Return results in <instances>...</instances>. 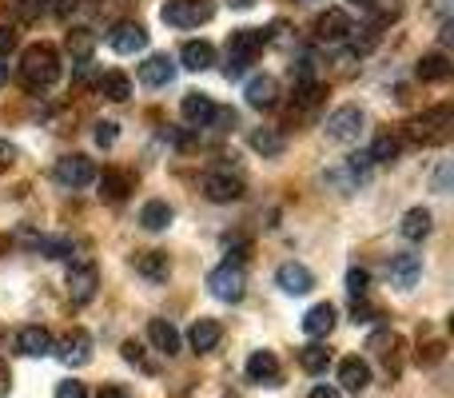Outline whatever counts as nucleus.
Returning <instances> with one entry per match:
<instances>
[{"instance_id":"1","label":"nucleus","mask_w":454,"mask_h":398,"mask_svg":"<svg viewBox=\"0 0 454 398\" xmlns=\"http://www.w3.org/2000/svg\"><path fill=\"white\" fill-rule=\"evenodd\" d=\"M20 80L28 88H48L60 80V56L52 44H28L20 56Z\"/></svg>"},{"instance_id":"2","label":"nucleus","mask_w":454,"mask_h":398,"mask_svg":"<svg viewBox=\"0 0 454 398\" xmlns=\"http://www.w3.org/2000/svg\"><path fill=\"white\" fill-rule=\"evenodd\" d=\"M263 44H267L263 28H235L231 36H227V80L239 76V72L263 52Z\"/></svg>"},{"instance_id":"3","label":"nucleus","mask_w":454,"mask_h":398,"mask_svg":"<svg viewBox=\"0 0 454 398\" xmlns=\"http://www.w3.org/2000/svg\"><path fill=\"white\" fill-rule=\"evenodd\" d=\"M160 16L172 28H200V24H207L215 16V0H168Z\"/></svg>"},{"instance_id":"4","label":"nucleus","mask_w":454,"mask_h":398,"mask_svg":"<svg viewBox=\"0 0 454 398\" xmlns=\"http://www.w3.org/2000/svg\"><path fill=\"white\" fill-rule=\"evenodd\" d=\"M447 128H450V104H439V108H431V112L411 120L407 136L419 144H439V140H447Z\"/></svg>"},{"instance_id":"5","label":"nucleus","mask_w":454,"mask_h":398,"mask_svg":"<svg viewBox=\"0 0 454 398\" xmlns=\"http://www.w3.org/2000/svg\"><path fill=\"white\" fill-rule=\"evenodd\" d=\"M207 287H212L215 299H223V303H239L243 291H247V279H243V267L239 263H220L212 275H207Z\"/></svg>"},{"instance_id":"6","label":"nucleus","mask_w":454,"mask_h":398,"mask_svg":"<svg viewBox=\"0 0 454 398\" xmlns=\"http://www.w3.org/2000/svg\"><path fill=\"white\" fill-rule=\"evenodd\" d=\"M108 44H112V52H120V56H136L148 48V28L136 20H120L116 28L108 32Z\"/></svg>"},{"instance_id":"7","label":"nucleus","mask_w":454,"mask_h":398,"mask_svg":"<svg viewBox=\"0 0 454 398\" xmlns=\"http://www.w3.org/2000/svg\"><path fill=\"white\" fill-rule=\"evenodd\" d=\"M56 180L64 188H88V183H96V164L88 156H64L56 160Z\"/></svg>"},{"instance_id":"8","label":"nucleus","mask_w":454,"mask_h":398,"mask_svg":"<svg viewBox=\"0 0 454 398\" xmlns=\"http://www.w3.org/2000/svg\"><path fill=\"white\" fill-rule=\"evenodd\" d=\"M96 287H100V271H96V263H76L68 271V295L72 303H88V299L96 295Z\"/></svg>"},{"instance_id":"9","label":"nucleus","mask_w":454,"mask_h":398,"mask_svg":"<svg viewBox=\"0 0 454 398\" xmlns=\"http://www.w3.org/2000/svg\"><path fill=\"white\" fill-rule=\"evenodd\" d=\"M204 196L212 203H231V199H243V180L231 172H207L204 176Z\"/></svg>"},{"instance_id":"10","label":"nucleus","mask_w":454,"mask_h":398,"mask_svg":"<svg viewBox=\"0 0 454 398\" xmlns=\"http://www.w3.org/2000/svg\"><path fill=\"white\" fill-rule=\"evenodd\" d=\"M355 32L351 16L343 12V8H327L323 16H315V36L327 40V44H335V40H347Z\"/></svg>"},{"instance_id":"11","label":"nucleus","mask_w":454,"mask_h":398,"mask_svg":"<svg viewBox=\"0 0 454 398\" xmlns=\"http://www.w3.org/2000/svg\"><path fill=\"white\" fill-rule=\"evenodd\" d=\"M247 378L255 386H279L283 371H279V359H275V351H255L247 359Z\"/></svg>"},{"instance_id":"12","label":"nucleus","mask_w":454,"mask_h":398,"mask_svg":"<svg viewBox=\"0 0 454 398\" xmlns=\"http://www.w3.org/2000/svg\"><path fill=\"white\" fill-rule=\"evenodd\" d=\"M363 132V112L359 108H339L327 116V136L331 140H359Z\"/></svg>"},{"instance_id":"13","label":"nucleus","mask_w":454,"mask_h":398,"mask_svg":"<svg viewBox=\"0 0 454 398\" xmlns=\"http://www.w3.org/2000/svg\"><path fill=\"white\" fill-rule=\"evenodd\" d=\"M339 386H343L347 394H363L371 386V367L359 359V355H351V359L339 363Z\"/></svg>"},{"instance_id":"14","label":"nucleus","mask_w":454,"mask_h":398,"mask_svg":"<svg viewBox=\"0 0 454 398\" xmlns=\"http://www.w3.org/2000/svg\"><path fill=\"white\" fill-rule=\"evenodd\" d=\"M16 351L28 355V359H44V355L56 351V343L44 327H20V335H16Z\"/></svg>"},{"instance_id":"15","label":"nucleus","mask_w":454,"mask_h":398,"mask_svg":"<svg viewBox=\"0 0 454 398\" xmlns=\"http://www.w3.org/2000/svg\"><path fill=\"white\" fill-rule=\"evenodd\" d=\"M60 359L68 363V367H84V363H92V335L88 331H68L60 343Z\"/></svg>"},{"instance_id":"16","label":"nucleus","mask_w":454,"mask_h":398,"mask_svg":"<svg viewBox=\"0 0 454 398\" xmlns=\"http://www.w3.org/2000/svg\"><path fill=\"white\" fill-rule=\"evenodd\" d=\"M275 283H279L287 295H307V291L315 287V275L307 271L303 263H283L279 271H275Z\"/></svg>"},{"instance_id":"17","label":"nucleus","mask_w":454,"mask_h":398,"mask_svg":"<svg viewBox=\"0 0 454 398\" xmlns=\"http://www.w3.org/2000/svg\"><path fill=\"white\" fill-rule=\"evenodd\" d=\"M220 339H223V327L215 319H196V323H192V331H188V343H192V351H196V355L215 351V347H220Z\"/></svg>"},{"instance_id":"18","label":"nucleus","mask_w":454,"mask_h":398,"mask_svg":"<svg viewBox=\"0 0 454 398\" xmlns=\"http://www.w3.org/2000/svg\"><path fill=\"white\" fill-rule=\"evenodd\" d=\"M180 112H184V120H188V124L207 128V124H212V116H215V100H212V96H204V92H188V96H184V104H180Z\"/></svg>"},{"instance_id":"19","label":"nucleus","mask_w":454,"mask_h":398,"mask_svg":"<svg viewBox=\"0 0 454 398\" xmlns=\"http://www.w3.org/2000/svg\"><path fill=\"white\" fill-rule=\"evenodd\" d=\"M96 183H100V196L108 199V203H120V199H128V191L136 188V180L128 172H120V168H108L104 176H96Z\"/></svg>"},{"instance_id":"20","label":"nucleus","mask_w":454,"mask_h":398,"mask_svg":"<svg viewBox=\"0 0 454 398\" xmlns=\"http://www.w3.org/2000/svg\"><path fill=\"white\" fill-rule=\"evenodd\" d=\"M136 275H144L148 283H168L172 263H168L164 251H140V255H136Z\"/></svg>"},{"instance_id":"21","label":"nucleus","mask_w":454,"mask_h":398,"mask_svg":"<svg viewBox=\"0 0 454 398\" xmlns=\"http://www.w3.org/2000/svg\"><path fill=\"white\" fill-rule=\"evenodd\" d=\"M419 275H423V255L403 251V255L391 259V283H395V287H415Z\"/></svg>"},{"instance_id":"22","label":"nucleus","mask_w":454,"mask_h":398,"mask_svg":"<svg viewBox=\"0 0 454 398\" xmlns=\"http://www.w3.org/2000/svg\"><path fill=\"white\" fill-rule=\"evenodd\" d=\"M148 339H152V347H156L160 355H168V359L180 355V331H176L168 319H152L148 323Z\"/></svg>"},{"instance_id":"23","label":"nucleus","mask_w":454,"mask_h":398,"mask_svg":"<svg viewBox=\"0 0 454 398\" xmlns=\"http://www.w3.org/2000/svg\"><path fill=\"white\" fill-rule=\"evenodd\" d=\"M140 80L148 88H164L176 80V64L168 60V56H148V60L140 64Z\"/></svg>"},{"instance_id":"24","label":"nucleus","mask_w":454,"mask_h":398,"mask_svg":"<svg viewBox=\"0 0 454 398\" xmlns=\"http://www.w3.org/2000/svg\"><path fill=\"white\" fill-rule=\"evenodd\" d=\"M180 60H184V68H192V72H207L215 64V48L207 44V40H188V44L180 48Z\"/></svg>"},{"instance_id":"25","label":"nucleus","mask_w":454,"mask_h":398,"mask_svg":"<svg viewBox=\"0 0 454 398\" xmlns=\"http://www.w3.org/2000/svg\"><path fill=\"white\" fill-rule=\"evenodd\" d=\"M247 104L251 108H275V104H279V84H275V76L247 80Z\"/></svg>"},{"instance_id":"26","label":"nucleus","mask_w":454,"mask_h":398,"mask_svg":"<svg viewBox=\"0 0 454 398\" xmlns=\"http://www.w3.org/2000/svg\"><path fill=\"white\" fill-rule=\"evenodd\" d=\"M331 327H335V307H331V303H315L311 311L303 315V331H307L311 339L331 335Z\"/></svg>"},{"instance_id":"27","label":"nucleus","mask_w":454,"mask_h":398,"mask_svg":"<svg viewBox=\"0 0 454 398\" xmlns=\"http://www.w3.org/2000/svg\"><path fill=\"white\" fill-rule=\"evenodd\" d=\"M399 235H403V239H411V243L427 239V235H431V211H427V207H411L407 215H403V223H399Z\"/></svg>"},{"instance_id":"28","label":"nucleus","mask_w":454,"mask_h":398,"mask_svg":"<svg viewBox=\"0 0 454 398\" xmlns=\"http://www.w3.org/2000/svg\"><path fill=\"white\" fill-rule=\"evenodd\" d=\"M172 215H176L172 203H164V199H148L140 207V223L148 227V231H164V227L172 223Z\"/></svg>"},{"instance_id":"29","label":"nucleus","mask_w":454,"mask_h":398,"mask_svg":"<svg viewBox=\"0 0 454 398\" xmlns=\"http://www.w3.org/2000/svg\"><path fill=\"white\" fill-rule=\"evenodd\" d=\"M100 96L112 104H124L128 96H132V80L124 76V72H104L100 76Z\"/></svg>"},{"instance_id":"30","label":"nucleus","mask_w":454,"mask_h":398,"mask_svg":"<svg viewBox=\"0 0 454 398\" xmlns=\"http://www.w3.org/2000/svg\"><path fill=\"white\" fill-rule=\"evenodd\" d=\"M415 72H419V80H427V84H439V80L450 76V60L442 52H427Z\"/></svg>"},{"instance_id":"31","label":"nucleus","mask_w":454,"mask_h":398,"mask_svg":"<svg viewBox=\"0 0 454 398\" xmlns=\"http://www.w3.org/2000/svg\"><path fill=\"white\" fill-rule=\"evenodd\" d=\"M299 367H303L307 375H323V371L331 367V351L327 347H319V343L303 347V351H299Z\"/></svg>"},{"instance_id":"32","label":"nucleus","mask_w":454,"mask_h":398,"mask_svg":"<svg viewBox=\"0 0 454 398\" xmlns=\"http://www.w3.org/2000/svg\"><path fill=\"white\" fill-rule=\"evenodd\" d=\"M251 148H255L259 156H279L283 132H275V128H255V132H251Z\"/></svg>"},{"instance_id":"33","label":"nucleus","mask_w":454,"mask_h":398,"mask_svg":"<svg viewBox=\"0 0 454 398\" xmlns=\"http://www.w3.org/2000/svg\"><path fill=\"white\" fill-rule=\"evenodd\" d=\"M92 48H96V36H92L88 28H72V32H68V52L76 56L80 64L92 60Z\"/></svg>"},{"instance_id":"34","label":"nucleus","mask_w":454,"mask_h":398,"mask_svg":"<svg viewBox=\"0 0 454 398\" xmlns=\"http://www.w3.org/2000/svg\"><path fill=\"white\" fill-rule=\"evenodd\" d=\"M399 148H403V144H399V140H395V136H391V132H387V136H379V140H375V144H371L367 160H371V164H387V160H395V156H399Z\"/></svg>"},{"instance_id":"35","label":"nucleus","mask_w":454,"mask_h":398,"mask_svg":"<svg viewBox=\"0 0 454 398\" xmlns=\"http://www.w3.org/2000/svg\"><path fill=\"white\" fill-rule=\"evenodd\" d=\"M32 247H36L40 255H48V259L72 255V239H48V235H36V239H32Z\"/></svg>"},{"instance_id":"36","label":"nucleus","mask_w":454,"mask_h":398,"mask_svg":"<svg viewBox=\"0 0 454 398\" xmlns=\"http://www.w3.org/2000/svg\"><path fill=\"white\" fill-rule=\"evenodd\" d=\"M442 359H447V343H439V339L419 343V363H423V367H439Z\"/></svg>"},{"instance_id":"37","label":"nucleus","mask_w":454,"mask_h":398,"mask_svg":"<svg viewBox=\"0 0 454 398\" xmlns=\"http://www.w3.org/2000/svg\"><path fill=\"white\" fill-rule=\"evenodd\" d=\"M347 291H351L355 299H367V291H371V275L363 271V267H351V271H347Z\"/></svg>"},{"instance_id":"38","label":"nucleus","mask_w":454,"mask_h":398,"mask_svg":"<svg viewBox=\"0 0 454 398\" xmlns=\"http://www.w3.org/2000/svg\"><path fill=\"white\" fill-rule=\"evenodd\" d=\"M124 359L132 363V367H140L144 375H152V371H156V367H152V363H148V355H144V347L136 343V339H128V343H124Z\"/></svg>"},{"instance_id":"39","label":"nucleus","mask_w":454,"mask_h":398,"mask_svg":"<svg viewBox=\"0 0 454 398\" xmlns=\"http://www.w3.org/2000/svg\"><path fill=\"white\" fill-rule=\"evenodd\" d=\"M16 44H20V32H16V24H0V56H8Z\"/></svg>"},{"instance_id":"40","label":"nucleus","mask_w":454,"mask_h":398,"mask_svg":"<svg viewBox=\"0 0 454 398\" xmlns=\"http://www.w3.org/2000/svg\"><path fill=\"white\" fill-rule=\"evenodd\" d=\"M207 128H215V132H231V128H235V112L215 104V116H212V124H207Z\"/></svg>"},{"instance_id":"41","label":"nucleus","mask_w":454,"mask_h":398,"mask_svg":"<svg viewBox=\"0 0 454 398\" xmlns=\"http://www.w3.org/2000/svg\"><path fill=\"white\" fill-rule=\"evenodd\" d=\"M96 144H100V148H108V144H116V124H112V120H104V124H96Z\"/></svg>"},{"instance_id":"42","label":"nucleus","mask_w":454,"mask_h":398,"mask_svg":"<svg viewBox=\"0 0 454 398\" xmlns=\"http://www.w3.org/2000/svg\"><path fill=\"white\" fill-rule=\"evenodd\" d=\"M56 398H88V391H84V383H72L68 378V383L56 386Z\"/></svg>"},{"instance_id":"43","label":"nucleus","mask_w":454,"mask_h":398,"mask_svg":"<svg viewBox=\"0 0 454 398\" xmlns=\"http://www.w3.org/2000/svg\"><path fill=\"white\" fill-rule=\"evenodd\" d=\"M351 319H355V323H375L379 311H375V307H367V303H355V307H351Z\"/></svg>"},{"instance_id":"44","label":"nucleus","mask_w":454,"mask_h":398,"mask_svg":"<svg viewBox=\"0 0 454 398\" xmlns=\"http://www.w3.org/2000/svg\"><path fill=\"white\" fill-rule=\"evenodd\" d=\"M76 4H80V0H52V12L56 16H68V12H76Z\"/></svg>"},{"instance_id":"45","label":"nucleus","mask_w":454,"mask_h":398,"mask_svg":"<svg viewBox=\"0 0 454 398\" xmlns=\"http://www.w3.org/2000/svg\"><path fill=\"white\" fill-rule=\"evenodd\" d=\"M8 386H12V375H8V367H4V363H0V398L8 394Z\"/></svg>"},{"instance_id":"46","label":"nucleus","mask_w":454,"mask_h":398,"mask_svg":"<svg viewBox=\"0 0 454 398\" xmlns=\"http://www.w3.org/2000/svg\"><path fill=\"white\" fill-rule=\"evenodd\" d=\"M96 398H128V391H124V386H104Z\"/></svg>"},{"instance_id":"47","label":"nucleus","mask_w":454,"mask_h":398,"mask_svg":"<svg viewBox=\"0 0 454 398\" xmlns=\"http://www.w3.org/2000/svg\"><path fill=\"white\" fill-rule=\"evenodd\" d=\"M311 398H343V394H339L335 386H315V391H311Z\"/></svg>"},{"instance_id":"48","label":"nucleus","mask_w":454,"mask_h":398,"mask_svg":"<svg viewBox=\"0 0 454 398\" xmlns=\"http://www.w3.org/2000/svg\"><path fill=\"white\" fill-rule=\"evenodd\" d=\"M0 84H8V60H0Z\"/></svg>"},{"instance_id":"49","label":"nucleus","mask_w":454,"mask_h":398,"mask_svg":"<svg viewBox=\"0 0 454 398\" xmlns=\"http://www.w3.org/2000/svg\"><path fill=\"white\" fill-rule=\"evenodd\" d=\"M231 4H235V8H251V4H255V0H231Z\"/></svg>"},{"instance_id":"50","label":"nucleus","mask_w":454,"mask_h":398,"mask_svg":"<svg viewBox=\"0 0 454 398\" xmlns=\"http://www.w3.org/2000/svg\"><path fill=\"white\" fill-rule=\"evenodd\" d=\"M351 4H359V8H371V4H375V0H351Z\"/></svg>"}]
</instances>
